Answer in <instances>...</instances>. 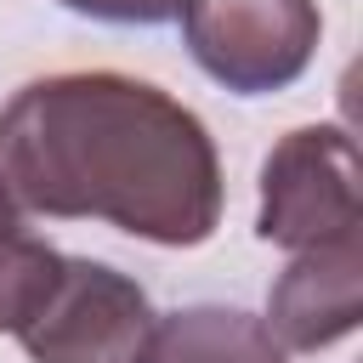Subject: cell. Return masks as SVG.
<instances>
[{"mask_svg": "<svg viewBox=\"0 0 363 363\" xmlns=\"http://www.w3.org/2000/svg\"><path fill=\"white\" fill-rule=\"evenodd\" d=\"M51 267H57V250L23 227V210H17L11 193L0 187V335L17 329V318H23V312L34 306V295L45 289Z\"/></svg>", "mask_w": 363, "mask_h": 363, "instance_id": "52a82bcc", "label": "cell"}, {"mask_svg": "<svg viewBox=\"0 0 363 363\" xmlns=\"http://www.w3.org/2000/svg\"><path fill=\"white\" fill-rule=\"evenodd\" d=\"M0 187L51 221H108L130 238L193 250L221 221V159L170 91L74 68L11 91L0 108Z\"/></svg>", "mask_w": 363, "mask_h": 363, "instance_id": "6da1fadb", "label": "cell"}, {"mask_svg": "<svg viewBox=\"0 0 363 363\" xmlns=\"http://www.w3.org/2000/svg\"><path fill=\"white\" fill-rule=\"evenodd\" d=\"M147 323L153 306L136 278L85 255H57L45 289L11 335L34 363H130Z\"/></svg>", "mask_w": 363, "mask_h": 363, "instance_id": "7a4b0ae2", "label": "cell"}, {"mask_svg": "<svg viewBox=\"0 0 363 363\" xmlns=\"http://www.w3.org/2000/svg\"><path fill=\"white\" fill-rule=\"evenodd\" d=\"M130 363H289L267 318L238 306H182L147 323Z\"/></svg>", "mask_w": 363, "mask_h": 363, "instance_id": "8992f818", "label": "cell"}, {"mask_svg": "<svg viewBox=\"0 0 363 363\" xmlns=\"http://www.w3.org/2000/svg\"><path fill=\"white\" fill-rule=\"evenodd\" d=\"M57 6H68L79 17H96V23H142V28H153V23L182 17L187 0H57Z\"/></svg>", "mask_w": 363, "mask_h": 363, "instance_id": "ba28073f", "label": "cell"}, {"mask_svg": "<svg viewBox=\"0 0 363 363\" xmlns=\"http://www.w3.org/2000/svg\"><path fill=\"white\" fill-rule=\"evenodd\" d=\"M363 318V238H329L295 250L267 301V329L284 352H323L346 340Z\"/></svg>", "mask_w": 363, "mask_h": 363, "instance_id": "5b68a950", "label": "cell"}, {"mask_svg": "<svg viewBox=\"0 0 363 363\" xmlns=\"http://www.w3.org/2000/svg\"><path fill=\"white\" fill-rule=\"evenodd\" d=\"M182 34L193 62L216 85L238 96H267L312 68L323 17L318 0H187Z\"/></svg>", "mask_w": 363, "mask_h": 363, "instance_id": "3957f363", "label": "cell"}, {"mask_svg": "<svg viewBox=\"0 0 363 363\" xmlns=\"http://www.w3.org/2000/svg\"><path fill=\"white\" fill-rule=\"evenodd\" d=\"M363 227L357 199V142L340 125L289 130L261 164L255 233L278 250H312Z\"/></svg>", "mask_w": 363, "mask_h": 363, "instance_id": "277c9868", "label": "cell"}]
</instances>
